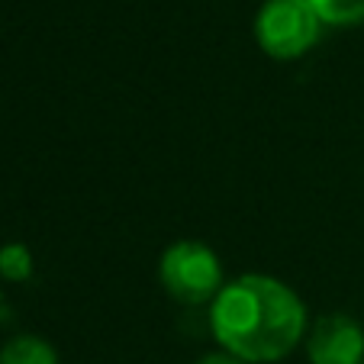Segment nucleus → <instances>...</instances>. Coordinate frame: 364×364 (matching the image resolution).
I'll return each mask as SVG.
<instances>
[{
    "label": "nucleus",
    "mask_w": 364,
    "mask_h": 364,
    "mask_svg": "<svg viewBox=\"0 0 364 364\" xmlns=\"http://www.w3.org/2000/svg\"><path fill=\"white\" fill-rule=\"evenodd\" d=\"M210 329L226 355L245 364H274L306 338V306L277 277L239 274L210 303Z\"/></svg>",
    "instance_id": "obj_1"
},
{
    "label": "nucleus",
    "mask_w": 364,
    "mask_h": 364,
    "mask_svg": "<svg viewBox=\"0 0 364 364\" xmlns=\"http://www.w3.org/2000/svg\"><path fill=\"white\" fill-rule=\"evenodd\" d=\"M323 16L309 0H264L255 16V39L274 62H296L323 39Z\"/></svg>",
    "instance_id": "obj_2"
},
{
    "label": "nucleus",
    "mask_w": 364,
    "mask_h": 364,
    "mask_svg": "<svg viewBox=\"0 0 364 364\" xmlns=\"http://www.w3.org/2000/svg\"><path fill=\"white\" fill-rule=\"evenodd\" d=\"M159 277L168 296H174L178 303H187V306L213 303L220 296V290L226 287L216 252L193 239H181L165 248L159 262Z\"/></svg>",
    "instance_id": "obj_3"
},
{
    "label": "nucleus",
    "mask_w": 364,
    "mask_h": 364,
    "mask_svg": "<svg viewBox=\"0 0 364 364\" xmlns=\"http://www.w3.org/2000/svg\"><path fill=\"white\" fill-rule=\"evenodd\" d=\"M309 364H364V329L345 313H326L306 332Z\"/></svg>",
    "instance_id": "obj_4"
},
{
    "label": "nucleus",
    "mask_w": 364,
    "mask_h": 364,
    "mask_svg": "<svg viewBox=\"0 0 364 364\" xmlns=\"http://www.w3.org/2000/svg\"><path fill=\"white\" fill-rule=\"evenodd\" d=\"M0 364H58V351L39 336H14L0 348Z\"/></svg>",
    "instance_id": "obj_5"
},
{
    "label": "nucleus",
    "mask_w": 364,
    "mask_h": 364,
    "mask_svg": "<svg viewBox=\"0 0 364 364\" xmlns=\"http://www.w3.org/2000/svg\"><path fill=\"white\" fill-rule=\"evenodd\" d=\"M326 26H358L364 23V0H309Z\"/></svg>",
    "instance_id": "obj_6"
},
{
    "label": "nucleus",
    "mask_w": 364,
    "mask_h": 364,
    "mask_svg": "<svg viewBox=\"0 0 364 364\" xmlns=\"http://www.w3.org/2000/svg\"><path fill=\"white\" fill-rule=\"evenodd\" d=\"M0 277L7 281H29L33 277V255L26 245H4L0 248Z\"/></svg>",
    "instance_id": "obj_7"
},
{
    "label": "nucleus",
    "mask_w": 364,
    "mask_h": 364,
    "mask_svg": "<svg viewBox=\"0 0 364 364\" xmlns=\"http://www.w3.org/2000/svg\"><path fill=\"white\" fill-rule=\"evenodd\" d=\"M197 364H245V361H239V358H232V355H226V351H220V355H206V358H200Z\"/></svg>",
    "instance_id": "obj_8"
}]
</instances>
